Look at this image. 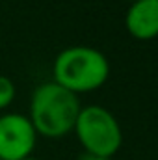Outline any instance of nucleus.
Returning <instances> with one entry per match:
<instances>
[{
	"mask_svg": "<svg viewBox=\"0 0 158 160\" xmlns=\"http://www.w3.org/2000/svg\"><path fill=\"white\" fill-rule=\"evenodd\" d=\"M80 110L82 104L78 95L62 88L54 80H48L32 91L28 119L37 136L56 140L73 132Z\"/></svg>",
	"mask_w": 158,
	"mask_h": 160,
	"instance_id": "nucleus-1",
	"label": "nucleus"
},
{
	"mask_svg": "<svg viewBox=\"0 0 158 160\" xmlns=\"http://www.w3.org/2000/svg\"><path fill=\"white\" fill-rule=\"evenodd\" d=\"M108 77V58L99 48L86 45H75L60 50L52 63V80L75 95L99 89Z\"/></svg>",
	"mask_w": 158,
	"mask_h": 160,
	"instance_id": "nucleus-2",
	"label": "nucleus"
},
{
	"mask_svg": "<svg viewBox=\"0 0 158 160\" xmlns=\"http://www.w3.org/2000/svg\"><path fill=\"white\" fill-rule=\"evenodd\" d=\"M75 134L86 153L112 158L123 143V130L116 116L99 104L82 106L77 123Z\"/></svg>",
	"mask_w": 158,
	"mask_h": 160,
	"instance_id": "nucleus-3",
	"label": "nucleus"
},
{
	"mask_svg": "<svg viewBox=\"0 0 158 160\" xmlns=\"http://www.w3.org/2000/svg\"><path fill=\"white\" fill-rule=\"evenodd\" d=\"M37 132L28 116L6 112L0 116V160H22L32 157Z\"/></svg>",
	"mask_w": 158,
	"mask_h": 160,
	"instance_id": "nucleus-4",
	"label": "nucleus"
},
{
	"mask_svg": "<svg viewBox=\"0 0 158 160\" xmlns=\"http://www.w3.org/2000/svg\"><path fill=\"white\" fill-rule=\"evenodd\" d=\"M125 24L134 39L158 38V0H136L126 11Z\"/></svg>",
	"mask_w": 158,
	"mask_h": 160,
	"instance_id": "nucleus-5",
	"label": "nucleus"
},
{
	"mask_svg": "<svg viewBox=\"0 0 158 160\" xmlns=\"http://www.w3.org/2000/svg\"><path fill=\"white\" fill-rule=\"evenodd\" d=\"M15 95H17L15 82L6 75H0V112L13 104Z\"/></svg>",
	"mask_w": 158,
	"mask_h": 160,
	"instance_id": "nucleus-6",
	"label": "nucleus"
},
{
	"mask_svg": "<svg viewBox=\"0 0 158 160\" xmlns=\"http://www.w3.org/2000/svg\"><path fill=\"white\" fill-rule=\"evenodd\" d=\"M78 160H112V158H106V157H97V155H89V153H84Z\"/></svg>",
	"mask_w": 158,
	"mask_h": 160,
	"instance_id": "nucleus-7",
	"label": "nucleus"
},
{
	"mask_svg": "<svg viewBox=\"0 0 158 160\" xmlns=\"http://www.w3.org/2000/svg\"><path fill=\"white\" fill-rule=\"evenodd\" d=\"M22 160H39V158H36V157H28V158H22Z\"/></svg>",
	"mask_w": 158,
	"mask_h": 160,
	"instance_id": "nucleus-8",
	"label": "nucleus"
},
{
	"mask_svg": "<svg viewBox=\"0 0 158 160\" xmlns=\"http://www.w3.org/2000/svg\"><path fill=\"white\" fill-rule=\"evenodd\" d=\"M130 2H136V0H130Z\"/></svg>",
	"mask_w": 158,
	"mask_h": 160,
	"instance_id": "nucleus-9",
	"label": "nucleus"
}]
</instances>
